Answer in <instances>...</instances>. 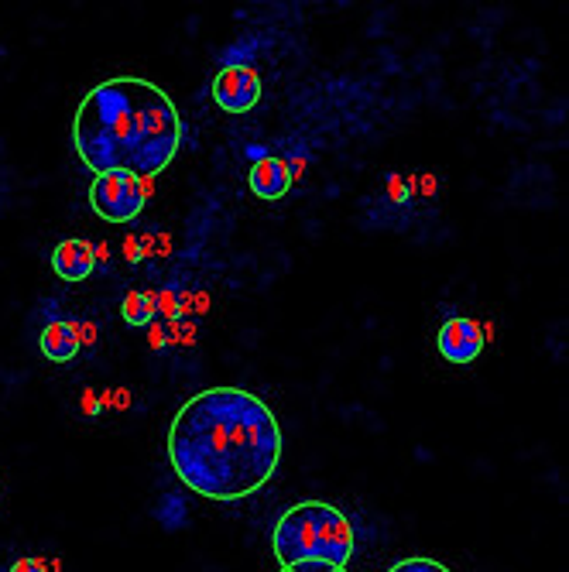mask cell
Masks as SVG:
<instances>
[{
	"mask_svg": "<svg viewBox=\"0 0 569 572\" xmlns=\"http://www.w3.org/2000/svg\"><path fill=\"white\" fill-rule=\"evenodd\" d=\"M285 435L275 412L244 388L192 394L168 425L175 477L196 497L234 504L278 473Z\"/></svg>",
	"mask_w": 569,
	"mask_h": 572,
	"instance_id": "6da1fadb",
	"label": "cell"
},
{
	"mask_svg": "<svg viewBox=\"0 0 569 572\" xmlns=\"http://www.w3.org/2000/svg\"><path fill=\"white\" fill-rule=\"evenodd\" d=\"M134 144V76H114L93 86L72 117V148L90 172L127 168Z\"/></svg>",
	"mask_w": 569,
	"mask_h": 572,
	"instance_id": "7a4b0ae2",
	"label": "cell"
},
{
	"mask_svg": "<svg viewBox=\"0 0 569 572\" xmlns=\"http://www.w3.org/2000/svg\"><path fill=\"white\" fill-rule=\"evenodd\" d=\"M271 552L292 569L299 562H326L333 569H347L354 559V525L340 507L326 501H299L278 518L271 535Z\"/></svg>",
	"mask_w": 569,
	"mask_h": 572,
	"instance_id": "3957f363",
	"label": "cell"
},
{
	"mask_svg": "<svg viewBox=\"0 0 569 572\" xmlns=\"http://www.w3.org/2000/svg\"><path fill=\"white\" fill-rule=\"evenodd\" d=\"M182 148V117L172 96L148 79H134V144L127 172L155 179Z\"/></svg>",
	"mask_w": 569,
	"mask_h": 572,
	"instance_id": "277c9868",
	"label": "cell"
},
{
	"mask_svg": "<svg viewBox=\"0 0 569 572\" xmlns=\"http://www.w3.org/2000/svg\"><path fill=\"white\" fill-rule=\"evenodd\" d=\"M144 199H148L144 179L134 172H127V168L96 175L93 185H90L93 213L107 223H134L144 209Z\"/></svg>",
	"mask_w": 569,
	"mask_h": 572,
	"instance_id": "5b68a950",
	"label": "cell"
},
{
	"mask_svg": "<svg viewBox=\"0 0 569 572\" xmlns=\"http://www.w3.org/2000/svg\"><path fill=\"white\" fill-rule=\"evenodd\" d=\"M261 100V76L251 66H223L213 79V103L223 114H247Z\"/></svg>",
	"mask_w": 569,
	"mask_h": 572,
	"instance_id": "8992f818",
	"label": "cell"
},
{
	"mask_svg": "<svg viewBox=\"0 0 569 572\" xmlns=\"http://www.w3.org/2000/svg\"><path fill=\"white\" fill-rule=\"evenodd\" d=\"M38 350L48 364H72L79 357V336H76V322L66 319L59 312V305L48 298L42 302V326H38Z\"/></svg>",
	"mask_w": 569,
	"mask_h": 572,
	"instance_id": "52a82bcc",
	"label": "cell"
},
{
	"mask_svg": "<svg viewBox=\"0 0 569 572\" xmlns=\"http://www.w3.org/2000/svg\"><path fill=\"white\" fill-rule=\"evenodd\" d=\"M436 346L439 357L450 360V364H474L484 353V329L467 316H450L439 326Z\"/></svg>",
	"mask_w": 569,
	"mask_h": 572,
	"instance_id": "ba28073f",
	"label": "cell"
},
{
	"mask_svg": "<svg viewBox=\"0 0 569 572\" xmlns=\"http://www.w3.org/2000/svg\"><path fill=\"white\" fill-rule=\"evenodd\" d=\"M96 268V247L90 240L83 237H69V240H59L52 251V271L59 281H69V285H76V281H86L93 275Z\"/></svg>",
	"mask_w": 569,
	"mask_h": 572,
	"instance_id": "9c48e42d",
	"label": "cell"
},
{
	"mask_svg": "<svg viewBox=\"0 0 569 572\" xmlns=\"http://www.w3.org/2000/svg\"><path fill=\"white\" fill-rule=\"evenodd\" d=\"M247 185L251 192L264 203H275V199H285L288 189H292V168L282 158H261L254 161L251 175H247Z\"/></svg>",
	"mask_w": 569,
	"mask_h": 572,
	"instance_id": "30bf717a",
	"label": "cell"
},
{
	"mask_svg": "<svg viewBox=\"0 0 569 572\" xmlns=\"http://www.w3.org/2000/svg\"><path fill=\"white\" fill-rule=\"evenodd\" d=\"M155 521L168 531V535H175V531H186L189 528L186 494H179V490H168V494H162V501L155 504Z\"/></svg>",
	"mask_w": 569,
	"mask_h": 572,
	"instance_id": "8fae6325",
	"label": "cell"
},
{
	"mask_svg": "<svg viewBox=\"0 0 569 572\" xmlns=\"http://www.w3.org/2000/svg\"><path fill=\"white\" fill-rule=\"evenodd\" d=\"M120 316H124L127 326H151L158 316V305H155V295L151 292H127L120 298Z\"/></svg>",
	"mask_w": 569,
	"mask_h": 572,
	"instance_id": "7c38bea8",
	"label": "cell"
},
{
	"mask_svg": "<svg viewBox=\"0 0 569 572\" xmlns=\"http://www.w3.org/2000/svg\"><path fill=\"white\" fill-rule=\"evenodd\" d=\"M388 572H450L443 566V562H436V559H429V555H412V559H402V562H395Z\"/></svg>",
	"mask_w": 569,
	"mask_h": 572,
	"instance_id": "4fadbf2b",
	"label": "cell"
},
{
	"mask_svg": "<svg viewBox=\"0 0 569 572\" xmlns=\"http://www.w3.org/2000/svg\"><path fill=\"white\" fill-rule=\"evenodd\" d=\"M4 572H48V562L42 555H21V559H14Z\"/></svg>",
	"mask_w": 569,
	"mask_h": 572,
	"instance_id": "5bb4252c",
	"label": "cell"
},
{
	"mask_svg": "<svg viewBox=\"0 0 569 572\" xmlns=\"http://www.w3.org/2000/svg\"><path fill=\"white\" fill-rule=\"evenodd\" d=\"M292 572H333V566H326V562H299V566H292Z\"/></svg>",
	"mask_w": 569,
	"mask_h": 572,
	"instance_id": "9a60e30c",
	"label": "cell"
},
{
	"mask_svg": "<svg viewBox=\"0 0 569 572\" xmlns=\"http://www.w3.org/2000/svg\"><path fill=\"white\" fill-rule=\"evenodd\" d=\"M282 572H292V569H282ZM333 572H347V569H333Z\"/></svg>",
	"mask_w": 569,
	"mask_h": 572,
	"instance_id": "2e32d148",
	"label": "cell"
}]
</instances>
